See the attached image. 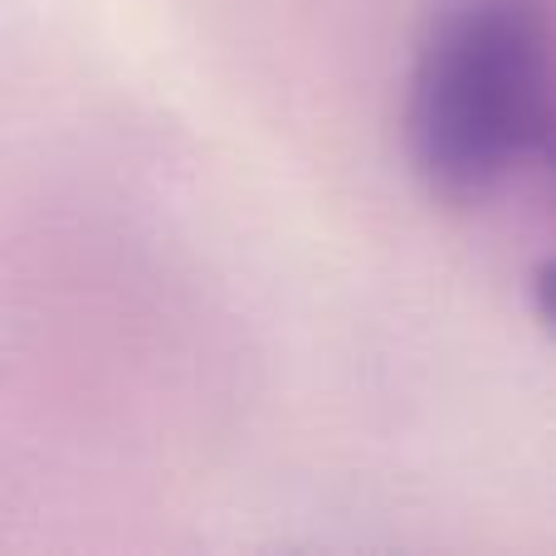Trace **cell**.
Listing matches in <instances>:
<instances>
[{"label": "cell", "instance_id": "1", "mask_svg": "<svg viewBox=\"0 0 556 556\" xmlns=\"http://www.w3.org/2000/svg\"><path fill=\"white\" fill-rule=\"evenodd\" d=\"M405 142L444 201H479L522 162L556 172L547 0H444L410 78Z\"/></svg>", "mask_w": 556, "mask_h": 556}, {"label": "cell", "instance_id": "2", "mask_svg": "<svg viewBox=\"0 0 556 556\" xmlns=\"http://www.w3.org/2000/svg\"><path fill=\"white\" fill-rule=\"evenodd\" d=\"M538 313L547 317V327L556 332V260L538 274Z\"/></svg>", "mask_w": 556, "mask_h": 556}]
</instances>
